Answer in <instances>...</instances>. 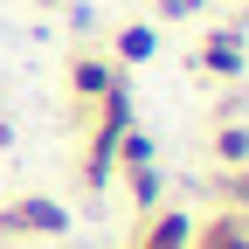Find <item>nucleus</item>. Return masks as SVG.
<instances>
[{
	"instance_id": "nucleus-1",
	"label": "nucleus",
	"mask_w": 249,
	"mask_h": 249,
	"mask_svg": "<svg viewBox=\"0 0 249 249\" xmlns=\"http://www.w3.org/2000/svg\"><path fill=\"white\" fill-rule=\"evenodd\" d=\"M0 229H35V235H62V229H70V214H62L55 201H14V208H0Z\"/></svg>"
},
{
	"instance_id": "nucleus-2",
	"label": "nucleus",
	"mask_w": 249,
	"mask_h": 249,
	"mask_svg": "<svg viewBox=\"0 0 249 249\" xmlns=\"http://www.w3.org/2000/svg\"><path fill=\"white\" fill-rule=\"evenodd\" d=\"M194 242V229H187V214H160V222L145 229V242L139 249H187Z\"/></svg>"
},
{
	"instance_id": "nucleus-3",
	"label": "nucleus",
	"mask_w": 249,
	"mask_h": 249,
	"mask_svg": "<svg viewBox=\"0 0 249 249\" xmlns=\"http://www.w3.org/2000/svg\"><path fill=\"white\" fill-rule=\"evenodd\" d=\"M201 62H208V70H242V49H235V35H208V49H201Z\"/></svg>"
},
{
	"instance_id": "nucleus-4",
	"label": "nucleus",
	"mask_w": 249,
	"mask_h": 249,
	"mask_svg": "<svg viewBox=\"0 0 249 249\" xmlns=\"http://www.w3.org/2000/svg\"><path fill=\"white\" fill-rule=\"evenodd\" d=\"M152 49H160V42H152V28H124V35H118V55H124V62H145Z\"/></svg>"
},
{
	"instance_id": "nucleus-5",
	"label": "nucleus",
	"mask_w": 249,
	"mask_h": 249,
	"mask_svg": "<svg viewBox=\"0 0 249 249\" xmlns=\"http://www.w3.org/2000/svg\"><path fill=\"white\" fill-rule=\"evenodd\" d=\"M76 90H83V97H104V90H111V70H104V62H76Z\"/></svg>"
},
{
	"instance_id": "nucleus-6",
	"label": "nucleus",
	"mask_w": 249,
	"mask_h": 249,
	"mask_svg": "<svg viewBox=\"0 0 249 249\" xmlns=\"http://www.w3.org/2000/svg\"><path fill=\"white\" fill-rule=\"evenodd\" d=\"M214 152H222V160H249V132H222Z\"/></svg>"
},
{
	"instance_id": "nucleus-7",
	"label": "nucleus",
	"mask_w": 249,
	"mask_h": 249,
	"mask_svg": "<svg viewBox=\"0 0 249 249\" xmlns=\"http://www.w3.org/2000/svg\"><path fill=\"white\" fill-rule=\"evenodd\" d=\"M229 208H235V214H249V173H235V180H229Z\"/></svg>"
},
{
	"instance_id": "nucleus-8",
	"label": "nucleus",
	"mask_w": 249,
	"mask_h": 249,
	"mask_svg": "<svg viewBox=\"0 0 249 249\" xmlns=\"http://www.w3.org/2000/svg\"><path fill=\"white\" fill-rule=\"evenodd\" d=\"M160 7H166V14H194L201 0H160Z\"/></svg>"
}]
</instances>
